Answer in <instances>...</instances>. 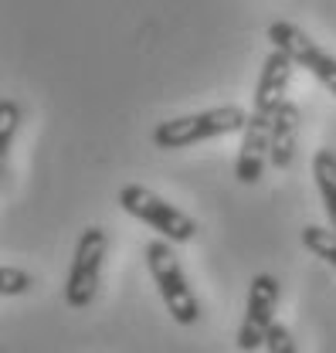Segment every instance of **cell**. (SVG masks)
I'll return each instance as SVG.
<instances>
[{"label":"cell","mask_w":336,"mask_h":353,"mask_svg":"<svg viewBox=\"0 0 336 353\" xmlns=\"http://www.w3.org/2000/svg\"><path fill=\"white\" fill-rule=\"evenodd\" d=\"M248 126V112L241 105H217L204 112H190L180 119H167L153 130V146L157 150H184V146H197L204 139H217L228 132H245Z\"/></svg>","instance_id":"obj_1"},{"label":"cell","mask_w":336,"mask_h":353,"mask_svg":"<svg viewBox=\"0 0 336 353\" xmlns=\"http://www.w3.org/2000/svg\"><path fill=\"white\" fill-rule=\"evenodd\" d=\"M146 268L160 289V299L167 312L173 316V323L180 326H194L201 319V303L194 296V289L187 285V275L180 268V259L173 255V245L170 241H150L146 245Z\"/></svg>","instance_id":"obj_2"},{"label":"cell","mask_w":336,"mask_h":353,"mask_svg":"<svg viewBox=\"0 0 336 353\" xmlns=\"http://www.w3.org/2000/svg\"><path fill=\"white\" fill-rule=\"evenodd\" d=\"M119 208L126 214H132L136 221L150 224L164 241H173V245H187L197 234V221L190 214H184L180 208L167 204L160 194H153V190H146L139 183H126L119 190Z\"/></svg>","instance_id":"obj_3"},{"label":"cell","mask_w":336,"mask_h":353,"mask_svg":"<svg viewBox=\"0 0 336 353\" xmlns=\"http://www.w3.org/2000/svg\"><path fill=\"white\" fill-rule=\"evenodd\" d=\"M106 248H109L106 228L92 224L79 234L75 259H72L68 279H65V306L68 309L92 306L95 289H99V275H102V262H106Z\"/></svg>","instance_id":"obj_4"},{"label":"cell","mask_w":336,"mask_h":353,"mask_svg":"<svg viewBox=\"0 0 336 353\" xmlns=\"http://www.w3.org/2000/svg\"><path fill=\"white\" fill-rule=\"evenodd\" d=\"M268 41L275 51H286L295 61V68H306L330 95H336V54L323 51L302 28H295L293 21H272L268 24Z\"/></svg>","instance_id":"obj_5"},{"label":"cell","mask_w":336,"mask_h":353,"mask_svg":"<svg viewBox=\"0 0 336 353\" xmlns=\"http://www.w3.org/2000/svg\"><path fill=\"white\" fill-rule=\"evenodd\" d=\"M279 279L261 272L255 275L252 285H248V303H245V319L238 326V350L241 353H255L258 347H265L272 326L279 323L275 319V306H279Z\"/></svg>","instance_id":"obj_6"},{"label":"cell","mask_w":336,"mask_h":353,"mask_svg":"<svg viewBox=\"0 0 336 353\" xmlns=\"http://www.w3.org/2000/svg\"><path fill=\"white\" fill-rule=\"evenodd\" d=\"M272 123L275 112L252 105L248 112V126L241 132V150H238V163H235V176L238 183H258L268 160H272Z\"/></svg>","instance_id":"obj_7"},{"label":"cell","mask_w":336,"mask_h":353,"mask_svg":"<svg viewBox=\"0 0 336 353\" xmlns=\"http://www.w3.org/2000/svg\"><path fill=\"white\" fill-rule=\"evenodd\" d=\"M299 105L295 102H282V109L275 112V123H272V167L275 170H289L295 163V143H299Z\"/></svg>","instance_id":"obj_8"},{"label":"cell","mask_w":336,"mask_h":353,"mask_svg":"<svg viewBox=\"0 0 336 353\" xmlns=\"http://www.w3.org/2000/svg\"><path fill=\"white\" fill-rule=\"evenodd\" d=\"M313 176H316V190L323 197L330 228L336 231V150H316V157H313Z\"/></svg>","instance_id":"obj_9"},{"label":"cell","mask_w":336,"mask_h":353,"mask_svg":"<svg viewBox=\"0 0 336 353\" xmlns=\"http://www.w3.org/2000/svg\"><path fill=\"white\" fill-rule=\"evenodd\" d=\"M302 245H306L316 259L336 265V231H333V228L306 224V228H302Z\"/></svg>","instance_id":"obj_10"},{"label":"cell","mask_w":336,"mask_h":353,"mask_svg":"<svg viewBox=\"0 0 336 353\" xmlns=\"http://www.w3.org/2000/svg\"><path fill=\"white\" fill-rule=\"evenodd\" d=\"M31 285H34L31 272H24L17 265H3L0 268V292L3 296H24V292H31Z\"/></svg>","instance_id":"obj_11"},{"label":"cell","mask_w":336,"mask_h":353,"mask_svg":"<svg viewBox=\"0 0 336 353\" xmlns=\"http://www.w3.org/2000/svg\"><path fill=\"white\" fill-rule=\"evenodd\" d=\"M17 123H21V105L10 102V99H3L0 102V157L10 153V139L17 132Z\"/></svg>","instance_id":"obj_12"},{"label":"cell","mask_w":336,"mask_h":353,"mask_svg":"<svg viewBox=\"0 0 336 353\" xmlns=\"http://www.w3.org/2000/svg\"><path fill=\"white\" fill-rule=\"evenodd\" d=\"M265 353H299V347H295V340H293V330L286 323H275L272 326V333L265 340Z\"/></svg>","instance_id":"obj_13"}]
</instances>
